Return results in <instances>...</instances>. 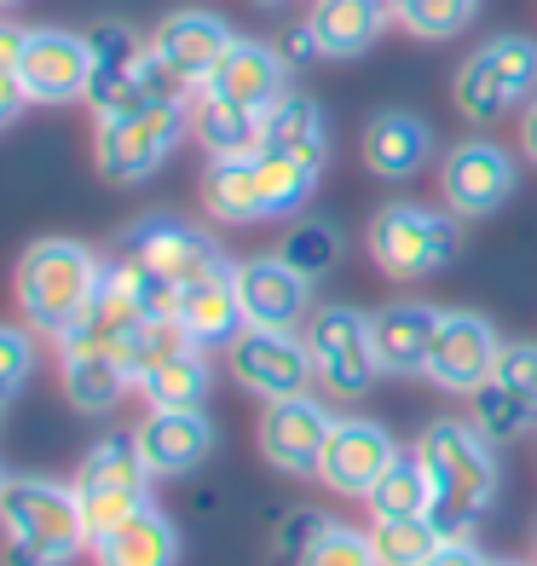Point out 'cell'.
<instances>
[{
  "instance_id": "obj_17",
  "label": "cell",
  "mask_w": 537,
  "mask_h": 566,
  "mask_svg": "<svg viewBox=\"0 0 537 566\" xmlns=\"http://www.w3.org/2000/svg\"><path fill=\"white\" fill-rule=\"evenodd\" d=\"M59 381H64V399L82 410V417H110L127 399V388H134V376L122 365V347L116 342H87V336L59 342Z\"/></svg>"
},
{
  "instance_id": "obj_49",
  "label": "cell",
  "mask_w": 537,
  "mask_h": 566,
  "mask_svg": "<svg viewBox=\"0 0 537 566\" xmlns=\"http://www.w3.org/2000/svg\"><path fill=\"white\" fill-rule=\"evenodd\" d=\"M0 7H18V0H0Z\"/></svg>"
},
{
  "instance_id": "obj_32",
  "label": "cell",
  "mask_w": 537,
  "mask_h": 566,
  "mask_svg": "<svg viewBox=\"0 0 537 566\" xmlns=\"http://www.w3.org/2000/svg\"><path fill=\"white\" fill-rule=\"evenodd\" d=\"M468 399H474V428H480L492 446H508V440H520V433L537 428V410H531L515 388H503L497 376H492V381H480Z\"/></svg>"
},
{
  "instance_id": "obj_33",
  "label": "cell",
  "mask_w": 537,
  "mask_h": 566,
  "mask_svg": "<svg viewBox=\"0 0 537 566\" xmlns=\"http://www.w3.org/2000/svg\"><path fill=\"white\" fill-rule=\"evenodd\" d=\"M480 18V0H393V23L422 41H451Z\"/></svg>"
},
{
  "instance_id": "obj_31",
  "label": "cell",
  "mask_w": 537,
  "mask_h": 566,
  "mask_svg": "<svg viewBox=\"0 0 537 566\" xmlns=\"http://www.w3.org/2000/svg\"><path fill=\"white\" fill-rule=\"evenodd\" d=\"M370 503V521H422V514L433 509V480L422 469V457H399L388 474L376 480V492L365 497Z\"/></svg>"
},
{
  "instance_id": "obj_7",
  "label": "cell",
  "mask_w": 537,
  "mask_h": 566,
  "mask_svg": "<svg viewBox=\"0 0 537 566\" xmlns=\"http://www.w3.org/2000/svg\"><path fill=\"white\" fill-rule=\"evenodd\" d=\"M150 474L145 457L134 446V433H110V440H98L82 469H75V503H82V521H87V537H105L110 526H122L127 514H139L150 503Z\"/></svg>"
},
{
  "instance_id": "obj_41",
  "label": "cell",
  "mask_w": 537,
  "mask_h": 566,
  "mask_svg": "<svg viewBox=\"0 0 537 566\" xmlns=\"http://www.w3.org/2000/svg\"><path fill=\"white\" fill-rule=\"evenodd\" d=\"M422 566H492V560L480 555V544H440Z\"/></svg>"
},
{
  "instance_id": "obj_19",
  "label": "cell",
  "mask_w": 537,
  "mask_h": 566,
  "mask_svg": "<svg viewBox=\"0 0 537 566\" xmlns=\"http://www.w3.org/2000/svg\"><path fill=\"white\" fill-rule=\"evenodd\" d=\"M134 446L157 480H179V474L202 469V457L214 451V428L202 410H150L134 428Z\"/></svg>"
},
{
  "instance_id": "obj_40",
  "label": "cell",
  "mask_w": 537,
  "mask_h": 566,
  "mask_svg": "<svg viewBox=\"0 0 537 566\" xmlns=\"http://www.w3.org/2000/svg\"><path fill=\"white\" fill-rule=\"evenodd\" d=\"M23 105H35L30 87H23V75L18 70H0V127H12L23 116Z\"/></svg>"
},
{
  "instance_id": "obj_2",
  "label": "cell",
  "mask_w": 537,
  "mask_h": 566,
  "mask_svg": "<svg viewBox=\"0 0 537 566\" xmlns=\"http://www.w3.org/2000/svg\"><path fill=\"white\" fill-rule=\"evenodd\" d=\"M105 261L75 243V238H41L18 254V272H12V295H18V318L35 329V336H53L64 342L82 313L93 306L98 283H105Z\"/></svg>"
},
{
  "instance_id": "obj_44",
  "label": "cell",
  "mask_w": 537,
  "mask_h": 566,
  "mask_svg": "<svg viewBox=\"0 0 537 566\" xmlns=\"http://www.w3.org/2000/svg\"><path fill=\"white\" fill-rule=\"evenodd\" d=\"M520 150H526V163H537V93L526 98V111H520Z\"/></svg>"
},
{
  "instance_id": "obj_29",
  "label": "cell",
  "mask_w": 537,
  "mask_h": 566,
  "mask_svg": "<svg viewBox=\"0 0 537 566\" xmlns=\"http://www.w3.org/2000/svg\"><path fill=\"white\" fill-rule=\"evenodd\" d=\"M209 388H214V370H209V353L202 347L173 353V358H162L157 370L139 376V394H145L150 410H202Z\"/></svg>"
},
{
  "instance_id": "obj_27",
  "label": "cell",
  "mask_w": 537,
  "mask_h": 566,
  "mask_svg": "<svg viewBox=\"0 0 537 566\" xmlns=\"http://www.w3.org/2000/svg\"><path fill=\"white\" fill-rule=\"evenodd\" d=\"M318 157H301V150H254V179H261V209L266 220H295L318 191Z\"/></svg>"
},
{
  "instance_id": "obj_39",
  "label": "cell",
  "mask_w": 537,
  "mask_h": 566,
  "mask_svg": "<svg viewBox=\"0 0 537 566\" xmlns=\"http://www.w3.org/2000/svg\"><path fill=\"white\" fill-rule=\"evenodd\" d=\"M497 381L515 388L531 410H537V342H503L497 353Z\"/></svg>"
},
{
  "instance_id": "obj_23",
  "label": "cell",
  "mask_w": 537,
  "mask_h": 566,
  "mask_svg": "<svg viewBox=\"0 0 537 566\" xmlns=\"http://www.w3.org/2000/svg\"><path fill=\"white\" fill-rule=\"evenodd\" d=\"M179 324H186V336L202 347V353H214V347H232L249 318H243V301H238V277L232 266H220L209 277H197L186 295H179Z\"/></svg>"
},
{
  "instance_id": "obj_47",
  "label": "cell",
  "mask_w": 537,
  "mask_h": 566,
  "mask_svg": "<svg viewBox=\"0 0 537 566\" xmlns=\"http://www.w3.org/2000/svg\"><path fill=\"white\" fill-rule=\"evenodd\" d=\"M261 7H284V0H261Z\"/></svg>"
},
{
  "instance_id": "obj_5",
  "label": "cell",
  "mask_w": 537,
  "mask_h": 566,
  "mask_svg": "<svg viewBox=\"0 0 537 566\" xmlns=\"http://www.w3.org/2000/svg\"><path fill=\"white\" fill-rule=\"evenodd\" d=\"M306 353H313V376L329 399H365L370 388L388 370H381V353H376V324L370 313H358L347 301H329L313 306V318L301 324Z\"/></svg>"
},
{
  "instance_id": "obj_6",
  "label": "cell",
  "mask_w": 537,
  "mask_h": 566,
  "mask_svg": "<svg viewBox=\"0 0 537 566\" xmlns=\"http://www.w3.org/2000/svg\"><path fill=\"white\" fill-rule=\"evenodd\" d=\"M186 127H191V98H157V105H145L134 116L98 122V134H93L98 179H110V186H139V179H150L168 163V150L186 139Z\"/></svg>"
},
{
  "instance_id": "obj_1",
  "label": "cell",
  "mask_w": 537,
  "mask_h": 566,
  "mask_svg": "<svg viewBox=\"0 0 537 566\" xmlns=\"http://www.w3.org/2000/svg\"><path fill=\"white\" fill-rule=\"evenodd\" d=\"M417 457L433 480V509L428 521L445 544H474L480 514L497 497V446L474 422L440 417L417 433Z\"/></svg>"
},
{
  "instance_id": "obj_42",
  "label": "cell",
  "mask_w": 537,
  "mask_h": 566,
  "mask_svg": "<svg viewBox=\"0 0 537 566\" xmlns=\"http://www.w3.org/2000/svg\"><path fill=\"white\" fill-rule=\"evenodd\" d=\"M277 53H284L289 64H313V59H324V53H318V41H313V30H306V23H301V30H289V35H284V46H277Z\"/></svg>"
},
{
  "instance_id": "obj_30",
  "label": "cell",
  "mask_w": 537,
  "mask_h": 566,
  "mask_svg": "<svg viewBox=\"0 0 537 566\" xmlns=\"http://www.w3.org/2000/svg\"><path fill=\"white\" fill-rule=\"evenodd\" d=\"M324 111L306 93H277L261 111V150H301V157H329L324 150Z\"/></svg>"
},
{
  "instance_id": "obj_48",
  "label": "cell",
  "mask_w": 537,
  "mask_h": 566,
  "mask_svg": "<svg viewBox=\"0 0 537 566\" xmlns=\"http://www.w3.org/2000/svg\"><path fill=\"white\" fill-rule=\"evenodd\" d=\"M531 560H537V537H531Z\"/></svg>"
},
{
  "instance_id": "obj_11",
  "label": "cell",
  "mask_w": 537,
  "mask_h": 566,
  "mask_svg": "<svg viewBox=\"0 0 537 566\" xmlns=\"http://www.w3.org/2000/svg\"><path fill=\"white\" fill-rule=\"evenodd\" d=\"M329 428H336V417H329V405L313 399V394H289V399H272L261 410V428H254V446H261V457L272 462L277 474H318L324 462V446H329Z\"/></svg>"
},
{
  "instance_id": "obj_13",
  "label": "cell",
  "mask_w": 537,
  "mask_h": 566,
  "mask_svg": "<svg viewBox=\"0 0 537 566\" xmlns=\"http://www.w3.org/2000/svg\"><path fill=\"white\" fill-rule=\"evenodd\" d=\"M122 254H139V261H150L157 272H168L179 290H191L197 277H209V272L225 266L220 243H214L202 226L179 220V214H145L139 226H127Z\"/></svg>"
},
{
  "instance_id": "obj_22",
  "label": "cell",
  "mask_w": 537,
  "mask_h": 566,
  "mask_svg": "<svg viewBox=\"0 0 537 566\" xmlns=\"http://www.w3.org/2000/svg\"><path fill=\"white\" fill-rule=\"evenodd\" d=\"M440 318L445 313L428 306V301H388L381 313H370L381 370L388 376H422L428 353H433V336H440Z\"/></svg>"
},
{
  "instance_id": "obj_10",
  "label": "cell",
  "mask_w": 537,
  "mask_h": 566,
  "mask_svg": "<svg viewBox=\"0 0 537 566\" xmlns=\"http://www.w3.org/2000/svg\"><path fill=\"white\" fill-rule=\"evenodd\" d=\"M440 197L456 220H485L515 197V157L497 139H463L440 163Z\"/></svg>"
},
{
  "instance_id": "obj_45",
  "label": "cell",
  "mask_w": 537,
  "mask_h": 566,
  "mask_svg": "<svg viewBox=\"0 0 537 566\" xmlns=\"http://www.w3.org/2000/svg\"><path fill=\"white\" fill-rule=\"evenodd\" d=\"M492 566H537V560H492Z\"/></svg>"
},
{
  "instance_id": "obj_43",
  "label": "cell",
  "mask_w": 537,
  "mask_h": 566,
  "mask_svg": "<svg viewBox=\"0 0 537 566\" xmlns=\"http://www.w3.org/2000/svg\"><path fill=\"white\" fill-rule=\"evenodd\" d=\"M23 41H30V30H18V23L0 18V70H18V59H23Z\"/></svg>"
},
{
  "instance_id": "obj_26",
  "label": "cell",
  "mask_w": 537,
  "mask_h": 566,
  "mask_svg": "<svg viewBox=\"0 0 537 566\" xmlns=\"http://www.w3.org/2000/svg\"><path fill=\"white\" fill-rule=\"evenodd\" d=\"M191 134L209 150V163L254 157V150H261V111H243L232 98H220L214 87H197L191 93Z\"/></svg>"
},
{
  "instance_id": "obj_38",
  "label": "cell",
  "mask_w": 537,
  "mask_h": 566,
  "mask_svg": "<svg viewBox=\"0 0 537 566\" xmlns=\"http://www.w3.org/2000/svg\"><path fill=\"white\" fill-rule=\"evenodd\" d=\"M35 376V329L30 324H0V410H7Z\"/></svg>"
},
{
  "instance_id": "obj_34",
  "label": "cell",
  "mask_w": 537,
  "mask_h": 566,
  "mask_svg": "<svg viewBox=\"0 0 537 566\" xmlns=\"http://www.w3.org/2000/svg\"><path fill=\"white\" fill-rule=\"evenodd\" d=\"M370 544H376L381 566H422L445 537L433 532V521L422 514V521H370Z\"/></svg>"
},
{
  "instance_id": "obj_20",
  "label": "cell",
  "mask_w": 537,
  "mask_h": 566,
  "mask_svg": "<svg viewBox=\"0 0 537 566\" xmlns=\"http://www.w3.org/2000/svg\"><path fill=\"white\" fill-rule=\"evenodd\" d=\"M358 150H365V168L376 179H388V186H404V179H417L428 163H433V134L428 122L411 116V111H376L365 122V139H358Z\"/></svg>"
},
{
  "instance_id": "obj_14",
  "label": "cell",
  "mask_w": 537,
  "mask_h": 566,
  "mask_svg": "<svg viewBox=\"0 0 537 566\" xmlns=\"http://www.w3.org/2000/svg\"><path fill=\"white\" fill-rule=\"evenodd\" d=\"M399 462V446L393 433L370 422V417H336L329 428V446H324V462H318V480L329 485L336 497H370L376 480Z\"/></svg>"
},
{
  "instance_id": "obj_25",
  "label": "cell",
  "mask_w": 537,
  "mask_h": 566,
  "mask_svg": "<svg viewBox=\"0 0 537 566\" xmlns=\"http://www.w3.org/2000/svg\"><path fill=\"white\" fill-rule=\"evenodd\" d=\"M87 549L98 566H179V526L157 503H145L139 514H127L105 537H93Z\"/></svg>"
},
{
  "instance_id": "obj_46",
  "label": "cell",
  "mask_w": 537,
  "mask_h": 566,
  "mask_svg": "<svg viewBox=\"0 0 537 566\" xmlns=\"http://www.w3.org/2000/svg\"><path fill=\"white\" fill-rule=\"evenodd\" d=\"M7 480H12V474H7V469H0V497H7Z\"/></svg>"
},
{
  "instance_id": "obj_28",
  "label": "cell",
  "mask_w": 537,
  "mask_h": 566,
  "mask_svg": "<svg viewBox=\"0 0 537 566\" xmlns=\"http://www.w3.org/2000/svg\"><path fill=\"white\" fill-rule=\"evenodd\" d=\"M202 209L220 226H261V179H254V157H220L202 174Z\"/></svg>"
},
{
  "instance_id": "obj_21",
  "label": "cell",
  "mask_w": 537,
  "mask_h": 566,
  "mask_svg": "<svg viewBox=\"0 0 537 566\" xmlns=\"http://www.w3.org/2000/svg\"><path fill=\"white\" fill-rule=\"evenodd\" d=\"M284 75H289V59L277 53V46L238 35L232 46H225V59L214 64V75H209L202 87H214L220 98H232V105H243V111H266L277 93H289Z\"/></svg>"
},
{
  "instance_id": "obj_15",
  "label": "cell",
  "mask_w": 537,
  "mask_h": 566,
  "mask_svg": "<svg viewBox=\"0 0 537 566\" xmlns=\"http://www.w3.org/2000/svg\"><path fill=\"white\" fill-rule=\"evenodd\" d=\"M243 318L254 329H301L313 318V277H301L284 254H254L232 266Z\"/></svg>"
},
{
  "instance_id": "obj_36",
  "label": "cell",
  "mask_w": 537,
  "mask_h": 566,
  "mask_svg": "<svg viewBox=\"0 0 537 566\" xmlns=\"http://www.w3.org/2000/svg\"><path fill=\"white\" fill-rule=\"evenodd\" d=\"M116 277L139 295L145 318H179V295H186V290H179L168 272H157L150 261H139V254H116Z\"/></svg>"
},
{
  "instance_id": "obj_18",
  "label": "cell",
  "mask_w": 537,
  "mask_h": 566,
  "mask_svg": "<svg viewBox=\"0 0 537 566\" xmlns=\"http://www.w3.org/2000/svg\"><path fill=\"white\" fill-rule=\"evenodd\" d=\"M232 41H238V35L225 30L220 12L186 7V12H168V18L157 23V35H150V53H157L186 87H202V82L214 75V64L225 59V46H232Z\"/></svg>"
},
{
  "instance_id": "obj_3",
  "label": "cell",
  "mask_w": 537,
  "mask_h": 566,
  "mask_svg": "<svg viewBox=\"0 0 537 566\" xmlns=\"http://www.w3.org/2000/svg\"><path fill=\"white\" fill-rule=\"evenodd\" d=\"M0 532H7V566H70L93 537L75 503V485L18 474L0 497Z\"/></svg>"
},
{
  "instance_id": "obj_37",
  "label": "cell",
  "mask_w": 537,
  "mask_h": 566,
  "mask_svg": "<svg viewBox=\"0 0 537 566\" xmlns=\"http://www.w3.org/2000/svg\"><path fill=\"white\" fill-rule=\"evenodd\" d=\"M295 566H381V560H376L370 532H352V526H341V521H329V526L313 537V549H306Z\"/></svg>"
},
{
  "instance_id": "obj_9",
  "label": "cell",
  "mask_w": 537,
  "mask_h": 566,
  "mask_svg": "<svg viewBox=\"0 0 537 566\" xmlns=\"http://www.w3.org/2000/svg\"><path fill=\"white\" fill-rule=\"evenodd\" d=\"M225 365H232V381L254 399H289L313 388V353H306L301 329H243V336L225 347Z\"/></svg>"
},
{
  "instance_id": "obj_12",
  "label": "cell",
  "mask_w": 537,
  "mask_h": 566,
  "mask_svg": "<svg viewBox=\"0 0 537 566\" xmlns=\"http://www.w3.org/2000/svg\"><path fill=\"white\" fill-rule=\"evenodd\" d=\"M497 329L492 318H480L468 313V306H456V313L440 318V336H433V353H428V381L433 388H445V394H474L480 381H492L497 376Z\"/></svg>"
},
{
  "instance_id": "obj_16",
  "label": "cell",
  "mask_w": 537,
  "mask_h": 566,
  "mask_svg": "<svg viewBox=\"0 0 537 566\" xmlns=\"http://www.w3.org/2000/svg\"><path fill=\"white\" fill-rule=\"evenodd\" d=\"M18 75L30 87L35 105H70V98H87L93 87V46L87 35H70V30H30L23 41V59Z\"/></svg>"
},
{
  "instance_id": "obj_35",
  "label": "cell",
  "mask_w": 537,
  "mask_h": 566,
  "mask_svg": "<svg viewBox=\"0 0 537 566\" xmlns=\"http://www.w3.org/2000/svg\"><path fill=\"white\" fill-rule=\"evenodd\" d=\"M277 254H284L301 277H324V272H336V261H341V231L329 220H295Z\"/></svg>"
},
{
  "instance_id": "obj_8",
  "label": "cell",
  "mask_w": 537,
  "mask_h": 566,
  "mask_svg": "<svg viewBox=\"0 0 537 566\" xmlns=\"http://www.w3.org/2000/svg\"><path fill=\"white\" fill-rule=\"evenodd\" d=\"M451 93H456V111H463L468 122L508 116L515 105H526V98L537 93V41L531 35H492L480 53L463 59Z\"/></svg>"
},
{
  "instance_id": "obj_4",
  "label": "cell",
  "mask_w": 537,
  "mask_h": 566,
  "mask_svg": "<svg viewBox=\"0 0 537 566\" xmlns=\"http://www.w3.org/2000/svg\"><path fill=\"white\" fill-rule=\"evenodd\" d=\"M370 261L381 277L393 283H422L433 272H445L463 249V226L451 209H422V202H388L370 220Z\"/></svg>"
},
{
  "instance_id": "obj_24",
  "label": "cell",
  "mask_w": 537,
  "mask_h": 566,
  "mask_svg": "<svg viewBox=\"0 0 537 566\" xmlns=\"http://www.w3.org/2000/svg\"><path fill=\"white\" fill-rule=\"evenodd\" d=\"M393 23V0H313L306 30H313L324 59H358L381 41Z\"/></svg>"
}]
</instances>
